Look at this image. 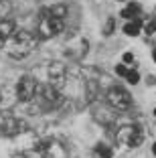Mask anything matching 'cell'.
Segmentation results:
<instances>
[{
  "instance_id": "20",
  "label": "cell",
  "mask_w": 156,
  "mask_h": 158,
  "mask_svg": "<svg viewBox=\"0 0 156 158\" xmlns=\"http://www.w3.org/2000/svg\"><path fill=\"white\" fill-rule=\"evenodd\" d=\"M116 73H118V75H124V77H126V73H128V67H126L124 63H120V65H116Z\"/></svg>"
},
{
  "instance_id": "15",
  "label": "cell",
  "mask_w": 156,
  "mask_h": 158,
  "mask_svg": "<svg viewBox=\"0 0 156 158\" xmlns=\"http://www.w3.org/2000/svg\"><path fill=\"white\" fill-rule=\"evenodd\" d=\"M12 12V4L8 0H0V23L2 20H8V14Z\"/></svg>"
},
{
  "instance_id": "17",
  "label": "cell",
  "mask_w": 156,
  "mask_h": 158,
  "mask_svg": "<svg viewBox=\"0 0 156 158\" xmlns=\"http://www.w3.org/2000/svg\"><path fill=\"white\" fill-rule=\"evenodd\" d=\"M95 152L99 154L101 158H112V148H108V146H103V144L95 146Z\"/></svg>"
},
{
  "instance_id": "8",
  "label": "cell",
  "mask_w": 156,
  "mask_h": 158,
  "mask_svg": "<svg viewBox=\"0 0 156 158\" xmlns=\"http://www.w3.org/2000/svg\"><path fill=\"white\" fill-rule=\"evenodd\" d=\"M39 146H41L43 158H69L67 148L59 140H43V142H39Z\"/></svg>"
},
{
  "instance_id": "11",
  "label": "cell",
  "mask_w": 156,
  "mask_h": 158,
  "mask_svg": "<svg viewBox=\"0 0 156 158\" xmlns=\"http://www.w3.org/2000/svg\"><path fill=\"white\" fill-rule=\"evenodd\" d=\"M16 31H19V28H16V23H14V20H10V19L2 20V23H0V43H6Z\"/></svg>"
},
{
  "instance_id": "5",
  "label": "cell",
  "mask_w": 156,
  "mask_h": 158,
  "mask_svg": "<svg viewBox=\"0 0 156 158\" xmlns=\"http://www.w3.org/2000/svg\"><path fill=\"white\" fill-rule=\"evenodd\" d=\"M35 99L39 102V106H41L43 110H53V107H57L61 103V93H59L57 87H53V85H49V83L39 85Z\"/></svg>"
},
{
  "instance_id": "6",
  "label": "cell",
  "mask_w": 156,
  "mask_h": 158,
  "mask_svg": "<svg viewBox=\"0 0 156 158\" xmlns=\"http://www.w3.org/2000/svg\"><path fill=\"white\" fill-rule=\"evenodd\" d=\"M37 89H39L37 79L32 77V75H23V77L19 79L16 87H14V95H16L19 102H31V99H35V95H37Z\"/></svg>"
},
{
  "instance_id": "10",
  "label": "cell",
  "mask_w": 156,
  "mask_h": 158,
  "mask_svg": "<svg viewBox=\"0 0 156 158\" xmlns=\"http://www.w3.org/2000/svg\"><path fill=\"white\" fill-rule=\"evenodd\" d=\"M47 77H49V85L59 89L65 83V67L61 63H51L47 69Z\"/></svg>"
},
{
  "instance_id": "1",
  "label": "cell",
  "mask_w": 156,
  "mask_h": 158,
  "mask_svg": "<svg viewBox=\"0 0 156 158\" xmlns=\"http://www.w3.org/2000/svg\"><path fill=\"white\" fill-rule=\"evenodd\" d=\"M37 47V35L23 28V31H16L12 37L6 41L4 45V51L8 53L12 59H23V57L31 55Z\"/></svg>"
},
{
  "instance_id": "4",
  "label": "cell",
  "mask_w": 156,
  "mask_h": 158,
  "mask_svg": "<svg viewBox=\"0 0 156 158\" xmlns=\"http://www.w3.org/2000/svg\"><path fill=\"white\" fill-rule=\"evenodd\" d=\"M106 99L110 103L112 110L116 112H128L130 106H132V98H130V93L126 91L124 87H120V85H112L106 93Z\"/></svg>"
},
{
  "instance_id": "7",
  "label": "cell",
  "mask_w": 156,
  "mask_h": 158,
  "mask_svg": "<svg viewBox=\"0 0 156 158\" xmlns=\"http://www.w3.org/2000/svg\"><path fill=\"white\" fill-rule=\"evenodd\" d=\"M27 130V122L24 120H19V118H12V116H6L0 120V134L2 136H19Z\"/></svg>"
},
{
  "instance_id": "9",
  "label": "cell",
  "mask_w": 156,
  "mask_h": 158,
  "mask_svg": "<svg viewBox=\"0 0 156 158\" xmlns=\"http://www.w3.org/2000/svg\"><path fill=\"white\" fill-rule=\"evenodd\" d=\"M85 53H87V39H83V37L67 43V47H65V55L71 57V59H83Z\"/></svg>"
},
{
  "instance_id": "26",
  "label": "cell",
  "mask_w": 156,
  "mask_h": 158,
  "mask_svg": "<svg viewBox=\"0 0 156 158\" xmlns=\"http://www.w3.org/2000/svg\"><path fill=\"white\" fill-rule=\"evenodd\" d=\"M120 2H122V0H120Z\"/></svg>"
},
{
  "instance_id": "19",
  "label": "cell",
  "mask_w": 156,
  "mask_h": 158,
  "mask_svg": "<svg viewBox=\"0 0 156 158\" xmlns=\"http://www.w3.org/2000/svg\"><path fill=\"white\" fill-rule=\"evenodd\" d=\"M114 27H116V19H108L106 28H103V35H106V37H110V35L114 33Z\"/></svg>"
},
{
  "instance_id": "18",
  "label": "cell",
  "mask_w": 156,
  "mask_h": 158,
  "mask_svg": "<svg viewBox=\"0 0 156 158\" xmlns=\"http://www.w3.org/2000/svg\"><path fill=\"white\" fill-rule=\"evenodd\" d=\"M126 79H128V83L136 85L138 81H140V75H138V71H134V69H128V73H126Z\"/></svg>"
},
{
  "instance_id": "25",
  "label": "cell",
  "mask_w": 156,
  "mask_h": 158,
  "mask_svg": "<svg viewBox=\"0 0 156 158\" xmlns=\"http://www.w3.org/2000/svg\"><path fill=\"white\" fill-rule=\"evenodd\" d=\"M154 116H156V107H154Z\"/></svg>"
},
{
  "instance_id": "12",
  "label": "cell",
  "mask_w": 156,
  "mask_h": 158,
  "mask_svg": "<svg viewBox=\"0 0 156 158\" xmlns=\"http://www.w3.org/2000/svg\"><path fill=\"white\" fill-rule=\"evenodd\" d=\"M49 16H53V19H59V20H63L65 16H67V6L65 4H53V6H49V8H43Z\"/></svg>"
},
{
  "instance_id": "23",
  "label": "cell",
  "mask_w": 156,
  "mask_h": 158,
  "mask_svg": "<svg viewBox=\"0 0 156 158\" xmlns=\"http://www.w3.org/2000/svg\"><path fill=\"white\" fill-rule=\"evenodd\" d=\"M152 154H154V156H156V142H154V144H152Z\"/></svg>"
},
{
  "instance_id": "21",
  "label": "cell",
  "mask_w": 156,
  "mask_h": 158,
  "mask_svg": "<svg viewBox=\"0 0 156 158\" xmlns=\"http://www.w3.org/2000/svg\"><path fill=\"white\" fill-rule=\"evenodd\" d=\"M122 61H124V65H132V63H134V55H132V53H124Z\"/></svg>"
},
{
  "instance_id": "16",
  "label": "cell",
  "mask_w": 156,
  "mask_h": 158,
  "mask_svg": "<svg viewBox=\"0 0 156 158\" xmlns=\"http://www.w3.org/2000/svg\"><path fill=\"white\" fill-rule=\"evenodd\" d=\"M142 31H144L146 35H154V33H156V19L146 20V23L142 24Z\"/></svg>"
},
{
  "instance_id": "22",
  "label": "cell",
  "mask_w": 156,
  "mask_h": 158,
  "mask_svg": "<svg viewBox=\"0 0 156 158\" xmlns=\"http://www.w3.org/2000/svg\"><path fill=\"white\" fill-rule=\"evenodd\" d=\"M156 83V77L154 75H150V79H148V85H154Z\"/></svg>"
},
{
  "instance_id": "2",
  "label": "cell",
  "mask_w": 156,
  "mask_h": 158,
  "mask_svg": "<svg viewBox=\"0 0 156 158\" xmlns=\"http://www.w3.org/2000/svg\"><path fill=\"white\" fill-rule=\"evenodd\" d=\"M63 20L59 19H53V16H49V14L45 12V10H41V14H39V23H37V39H53L57 37L59 33H63Z\"/></svg>"
},
{
  "instance_id": "3",
  "label": "cell",
  "mask_w": 156,
  "mask_h": 158,
  "mask_svg": "<svg viewBox=\"0 0 156 158\" xmlns=\"http://www.w3.org/2000/svg\"><path fill=\"white\" fill-rule=\"evenodd\" d=\"M116 140L124 148H138L144 142V134L136 124H126L116 132Z\"/></svg>"
},
{
  "instance_id": "13",
  "label": "cell",
  "mask_w": 156,
  "mask_h": 158,
  "mask_svg": "<svg viewBox=\"0 0 156 158\" xmlns=\"http://www.w3.org/2000/svg\"><path fill=\"white\" fill-rule=\"evenodd\" d=\"M140 28H142V20H130V23L124 24V35H128V37H136V35H140Z\"/></svg>"
},
{
  "instance_id": "24",
  "label": "cell",
  "mask_w": 156,
  "mask_h": 158,
  "mask_svg": "<svg viewBox=\"0 0 156 158\" xmlns=\"http://www.w3.org/2000/svg\"><path fill=\"white\" fill-rule=\"evenodd\" d=\"M152 57H154V61H156V49H154V53H152Z\"/></svg>"
},
{
  "instance_id": "14",
  "label": "cell",
  "mask_w": 156,
  "mask_h": 158,
  "mask_svg": "<svg viewBox=\"0 0 156 158\" xmlns=\"http://www.w3.org/2000/svg\"><path fill=\"white\" fill-rule=\"evenodd\" d=\"M120 14H122L124 19H128V20H130V19H132V20H136V16L140 14V4H138V2H130V4L126 6V8L122 10Z\"/></svg>"
}]
</instances>
